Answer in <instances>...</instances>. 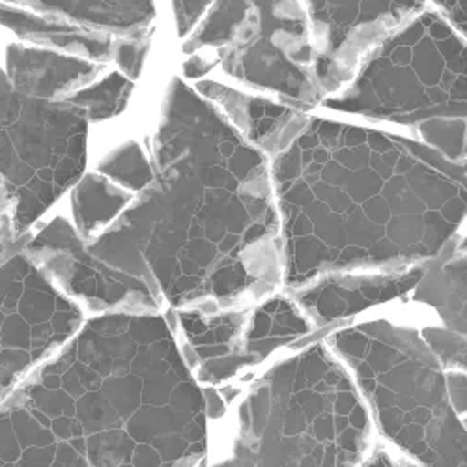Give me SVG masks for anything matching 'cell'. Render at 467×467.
Instances as JSON below:
<instances>
[{"mask_svg":"<svg viewBox=\"0 0 467 467\" xmlns=\"http://www.w3.org/2000/svg\"><path fill=\"white\" fill-rule=\"evenodd\" d=\"M0 26L12 30L23 42L64 49L77 57L101 60L110 55L112 42L101 30L73 21L10 5L0 0Z\"/></svg>","mask_w":467,"mask_h":467,"instance_id":"obj_6","label":"cell"},{"mask_svg":"<svg viewBox=\"0 0 467 467\" xmlns=\"http://www.w3.org/2000/svg\"><path fill=\"white\" fill-rule=\"evenodd\" d=\"M253 19L249 0H213L201 17V26L192 32L185 51L232 47L242 40Z\"/></svg>","mask_w":467,"mask_h":467,"instance_id":"obj_8","label":"cell"},{"mask_svg":"<svg viewBox=\"0 0 467 467\" xmlns=\"http://www.w3.org/2000/svg\"><path fill=\"white\" fill-rule=\"evenodd\" d=\"M258 17V34L244 47L228 53V64L262 62L286 57L294 64H310L317 53L310 19L303 0H249Z\"/></svg>","mask_w":467,"mask_h":467,"instance_id":"obj_4","label":"cell"},{"mask_svg":"<svg viewBox=\"0 0 467 467\" xmlns=\"http://www.w3.org/2000/svg\"><path fill=\"white\" fill-rule=\"evenodd\" d=\"M6 249H8V247H6L5 244H3V240H0V256H3V254H5V251H6Z\"/></svg>","mask_w":467,"mask_h":467,"instance_id":"obj_12","label":"cell"},{"mask_svg":"<svg viewBox=\"0 0 467 467\" xmlns=\"http://www.w3.org/2000/svg\"><path fill=\"white\" fill-rule=\"evenodd\" d=\"M116 60L120 62V66L124 69L131 71H139L142 58H144V51H146V44H135V42H119L116 46H112Z\"/></svg>","mask_w":467,"mask_h":467,"instance_id":"obj_10","label":"cell"},{"mask_svg":"<svg viewBox=\"0 0 467 467\" xmlns=\"http://www.w3.org/2000/svg\"><path fill=\"white\" fill-rule=\"evenodd\" d=\"M75 105L17 92L0 69V240L19 245L81 163Z\"/></svg>","mask_w":467,"mask_h":467,"instance_id":"obj_1","label":"cell"},{"mask_svg":"<svg viewBox=\"0 0 467 467\" xmlns=\"http://www.w3.org/2000/svg\"><path fill=\"white\" fill-rule=\"evenodd\" d=\"M213 0H172V12L176 19V28L180 36H185L191 32L204 12L210 8Z\"/></svg>","mask_w":467,"mask_h":467,"instance_id":"obj_9","label":"cell"},{"mask_svg":"<svg viewBox=\"0 0 467 467\" xmlns=\"http://www.w3.org/2000/svg\"><path fill=\"white\" fill-rule=\"evenodd\" d=\"M98 67L77 57L49 49L12 44L6 49V77L12 87L26 96L53 99L88 83Z\"/></svg>","mask_w":467,"mask_h":467,"instance_id":"obj_5","label":"cell"},{"mask_svg":"<svg viewBox=\"0 0 467 467\" xmlns=\"http://www.w3.org/2000/svg\"><path fill=\"white\" fill-rule=\"evenodd\" d=\"M317 53L335 51L333 64L349 69L356 57L420 10L426 0H305Z\"/></svg>","mask_w":467,"mask_h":467,"instance_id":"obj_3","label":"cell"},{"mask_svg":"<svg viewBox=\"0 0 467 467\" xmlns=\"http://www.w3.org/2000/svg\"><path fill=\"white\" fill-rule=\"evenodd\" d=\"M434 3L440 8V12H443L447 21H451L454 25V28L465 32V25H467L465 0H434Z\"/></svg>","mask_w":467,"mask_h":467,"instance_id":"obj_11","label":"cell"},{"mask_svg":"<svg viewBox=\"0 0 467 467\" xmlns=\"http://www.w3.org/2000/svg\"><path fill=\"white\" fill-rule=\"evenodd\" d=\"M73 324L75 310L28 256L17 253L0 264V402Z\"/></svg>","mask_w":467,"mask_h":467,"instance_id":"obj_2","label":"cell"},{"mask_svg":"<svg viewBox=\"0 0 467 467\" xmlns=\"http://www.w3.org/2000/svg\"><path fill=\"white\" fill-rule=\"evenodd\" d=\"M94 30L139 34L153 17V0H5Z\"/></svg>","mask_w":467,"mask_h":467,"instance_id":"obj_7","label":"cell"}]
</instances>
